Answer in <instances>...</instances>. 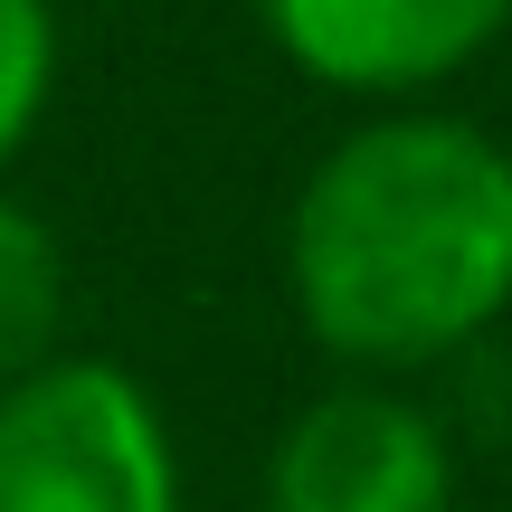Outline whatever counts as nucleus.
<instances>
[{"instance_id":"f257e3e1","label":"nucleus","mask_w":512,"mask_h":512,"mask_svg":"<svg viewBox=\"0 0 512 512\" xmlns=\"http://www.w3.org/2000/svg\"><path fill=\"white\" fill-rule=\"evenodd\" d=\"M294 323L342 370H437L512 313V143L380 105L304 171L285 219Z\"/></svg>"},{"instance_id":"f03ea898","label":"nucleus","mask_w":512,"mask_h":512,"mask_svg":"<svg viewBox=\"0 0 512 512\" xmlns=\"http://www.w3.org/2000/svg\"><path fill=\"white\" fill-rule=\"evenodd\" d=\"M0 512H190L181 446L124 361L57 351L0 389Z\"/></svg>"},{"instance_id":"7ed1b4c3","label":"nucleus","mask_w":512,"mask_h":512,"mask_svg":"<svg viewBox=\"0 0 512 512\" xmlns=\"http://www.w3.org/2000/svg\"><path fill=\"white\" fill-rule=\"evenodd\" d=\"M266 512H456V437L389 380H342L285 418Z\"/></svg>"},{"instance_id":"20e7f679","label":"nucleus","mask_w":512,"mask_h":512,"mask_svg":"<svg viewBox=\"0 0 512 512\" xmlns=\"http://www.w3.org/2000/svg\"><path fill=\"white\" fill-rule=\"evenodd\" d=\"M256 29L323 95L418 105L512 29V0H256Z\"/></svg>"},{"instance_id":"39448f33","label":"nucleus","mask_w":512,"mask_h":512,"mask_svg":"<svg viewBox=\"0 0 512 512\" xmlns=\"http://www.w3.org/2000/svg\"><path fill=\"white\" fill-rule=\"evenodd\" d=\"M67 351V247L29 200L0 190V389Z\"/></svg>"},{"instance_id":"423d86ee","label":"nucleus","mask_w":512,"mask_h":512,"mask_svg":"<svg viewBox=\"0 0 512 512\" xmlns=\"http://www.w3.org/2000/svg\"><path fill=\"white\" fill-rule=\"evenodd\" d=\"M48 95H57V10L48 0H0V181L29 152Z\"/></svg>"}]
</instances>
